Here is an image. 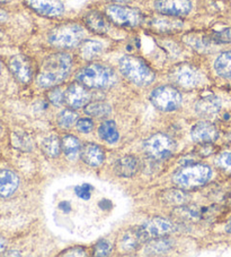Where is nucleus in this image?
Wrapping results in <instances>:
<instances>
[{
  "label": "nucleus",
  "mask_w": 231,
  "mask_h": 257,
  "mask_svg": "<svg viewBox=\"0 0 231 257\" xmlns=\"http://www.w3.org/2000/svg\"><path fill=\"white\" fill-rule=\"evenodd\" d=\"M146 240L142 234L140 227H134L126 230L120 239V247L123 251L132 252L144 246Z\"/></svg>",
  "instance_id": "obj_16"
},
{
  "label": "nucleus",
  "mask_w": 231,
  "mask_h": 257,
  "mask_svg": "<svg viewBox=\"0 0 231 257\" xmlns=\"http://www.w3.org/2000/svg\"><path fill=\"white\" fill-rule=\"evenodd\" d=\"M210 39L214 44L231 43V28H226L214 32L212 35H210Z\"/></svg>",
  "instance_id": "obj_34"
},
{
  "label": "nucleus",
  "mask_w": 231,
  "mask_h": 257,
  "mask_svg": "<svg viewBox=\"0 0 231 257\" xmlns=\"http://www.w3.org/2000/svg\"><path fill=\"white\" fill-rule=\"evenodd\" d=\"M154 8L162 15L182 17L190 14L192 3L190 0H156Z\"/></svg>",
  "instance_id": "obj_13"
},
{
  "label": "nucleus",
  "mask_w": 231,
  "mask_h": 257,
  "mask_svg": "<svg viewBox=\"0 0 231 257\" xmlns=\"http://www.w3.org/2000/svg\"><path fill=\"white\" fill-rule=\"evenodd\" d=\"M2 32H0V39H2Z\"/></svg>",
  "instance_id": "obj_45"
},
{
  "label": "nucleus",
  "mask_w": 231,
  "mask_h": 257,
  "mask_svg": "<svg viewBox=\"0 0 231 257\" xmlns=\"http://www.w3.org/2000/svg\"><path fill=\"white\" fill-rule=\"evenodd\" d=\"M230 140H231V135H230Z\"/></svg>",
  "instance_id": "obj_47"
},
{
  "label": "nucleus",
  "mask_w": 231,
  "mask_h": 257,
  "mask_svg": "<svg viewBox=\"0 0 231 257\" xmlns=\"http://www.w3.org/2000/svg\"><path fill=\"white\" fill-rule=\"evenodd\" d=\"M192 140L198 144H211L219 137V132L211 122L200 121L195 123L190 131Z\"/></svg>",
  "instance_id": "obj_15"
},
{
  "label": "nucleus",
  "mask_w": 231,
  "mask_h": 257,
  "mask_svg": "<svg viewBox=\"0 0 231 257\" xmlns=\"http://www.w3.org/2000/svg\"><path fill=\"white\" fill-rule=\"evenodd\" d=\"M72 68V58L68 54L59 52L48 56L43 61L36 77L38 85L43 88H51L58 86L69 76Z\"/></svg>",
  "instance_id": "obj_1"
},
{
  "label": "nucleus",
  "mask_w": 231,
  "mask_h": 257,
  "mask_svg": "<svg viewBox=\"0 0 231 257\" xmlns=\"http://www.w3.org/2000/svg\"><path fill=\"white\" fill-rule=\"evenodd\" d=\"M214 70L220 77L231 79V50L218 56L214 61Z\"/></svg>",
  "instance_id": "obj_26"
},
{
  "label": "nucleus",
  "mask_w": 231,
  "mask_h": 257,
  "mask_svg": "<svg viewBox=\"0 0 231 257\" xmlns=\"http://www.w3.org/2000/svg\"><path fill=\"white\" fill-rule=\"evenodd\" d=\"M10 73L14 77L22 84H28L33 79L34 70L30 61L28 57L24 55H16L12 57L8 63Z\"/></svg>",
  "instance_id": "obj_11"
},
{
  "label": "nucleus",
  "mask_w": 231,
  "mask_h": 257,
  "mask_svg": "<svg viewBox=\"0 0 231 257\" xmlns=\"http://www.w3.org/2000/svg\"><path fill=\"white\" fill-rule=\"evenodd\" d=\"M139 160L136 157L126 156L115 162L114 172L122 178H131L139 170Z\"/></svg>",
  "instance_id": "obj_21"
},
{
  "label": "nucleus",
  "mask_w": 231,
  "mask_h": 257,
  "mask_svg": "<svg viewBox=\"0 0 231 257\" xmlns=\"http://www.w3.org/2000/svg\"><path fill=\"white\" fill-rule=\"evenodd\" d=\"M77 119L78 114L76 113L74 110L66 109L59 114V117H58V125L61 128H64V130H69V128L74 125Z\"/></svg>",
  "instance_id": "obj_31"
},
{
  "label": "nucleus",
  "mask_w": 231,
  "mask_h": 257,
  "mask_svg": "<svg viewBox=\"0 0 231 257\" xmlns=\"http://www.w3.org/2000/svg\"><path fill=\"white\" fill-rule=\"evenodd\" d=\"M112 251V243H110L108 239H100V240L95 243V246L92 247V255L104 257L108 256Z\"/></svg>",
  "instance_id": "obj_32"
},
{
  "label": "nucleus",
  "mask_w": 231,
  "mask_h": 257,
  "mask_svg": "<svg viewBox=\"0 0 231 257\" xmlns=\"http://www.w3.org/2000/svg\"><path fill=\"white\" fill-rule=\"evenodd\" d=\"M221 102L219 97L216 95L202 96L196 103H195V111L200 117L211 118L220 111Z\"/></svg>",
  "instance_id": "obj_17"
},
{
  "label": "nucleus",
  "mask_w": 231,
  "mask_h": 257,
  "mask_svg": "<svg viewBox=\"0 0 231 257\" xmlns=\"http://www.w3.org/2000/svg\"><path fill=\"white\" fill-rule=\"evenodd\" d=\"M170 78L175 85L185 90H192L202 83V74L190 64L176 65L170 70Z\"/></svg>",
  "instance_id": "obj_9"
},
{
  "label": "nucleus",
  "mask_w": 231,
  "mask_h": 257,
  "mask_svg": "<svg viewBox=\"0 0 231 257\" xmlns=\"http://www.w3.org/2000/svg\"><path fill=\"white\" fill-rule=\"evenodd\" d=\"M174 213L178 218L186 221H198L203 218V210L195 205H180L176 207Z\"/></svg>",
  "instance_id": "obj_28"
},
{
  "label": "nucleus",
  "mask_w": 231,
  "mask_h": 257,
  "mask_svg": "<svg viewBox=\"0 0 231 257\" xmlns=\"http://www.w3.org/2000/svg\"><path fill=\"white\" fill-rule=\"evenodd\" d=\"M6 248V242L2 238H0V251H4Z\"/></svg>",
  "instance_id": "obj_41"
},
{
  "label": "nucleus",
  "mask_w": 231,
  "mask_h": 257,
  "mask_svg": "<svg viewBox=\"0 0 231 257\" xmlns=\"http://www.w3.org/2000/svg\"><path fill=\"white\" fill-rule=\"evenodd\" d=\"M112 2H118V3H121V2H126V0H112Z\"/></svg>",
  "instance_id": "obj_44"
},
{
  "label": "nucleus",
  "mask_w": 231,
  "mask_h": 257,
  "mask_svg": "<svg viewBox=\"0 0 231 257\" xmlns=\"http://www.w3.org/2000/svg\"><path fill=\"white\" fill-rule=\"evenodd\" d=\"M79 50H80V56L85 60H92L98 57L104 50L103 43L96 40H86L82 41L80 46H79Z\"/></svg>",
  "instance_id": "obj_25"
},
{
  "label": "nucleus",
  "mask_w": 231,
  "mask_h": 257,
  "mask_svg": "<svg viewBox=\"0 0 231 257\" xmlns=\"http://www.w3.org/2000/svg\"><path fill=\"white\" fill-rule=\"evenodd\" d=\"M48 101L51 102L52 104L56 105V107H60V105L64 103L66 100V93L61 90L60 87H51V90L48 93Z\"/></svg>",
  "instance_id": "obj_35"
},
{
  "label": "nucleus",
  "mask_w": 231,
  "mask_h": 257,
  "mask_svg": "<svg viewBox=\"0 0 231 257\" xmlns=\"http://www.w3.org/2000/svg\"><path fill=\"white\" fill-rule=\"evenodd\" d=\"M226 231L228 233H231V219L228 221V223L226 225Z\"/></svg>",
  "instance_id": "obj_42"
},
{
  "label": "nucleus",
  "mask_w": 231,
  "mask_h": 257,
  "mask_svg": "<svg viewBox=\"0 0 231 257\" xmlns=\"http://www.w3.org/2000/svg\"><path fill=\"white\" fill-rule=\"evenodd\" d=\"M212 177V169L206 165L194 163L185 166L174 176V183L182 188L190 189L206 185Z\"/></svg>",
  "instance_id": "obj_5"
},
{
  "label": "nucleus",
  "mask_w": 231,
  "mask_h": 257,
  "mask_svg": "<svg viewBox=\"0 0 231 257\" xmlns=\"http://www.w3.org/2000/svg\"><path fill=\"white\" fill-rule=\"evenodd\" d=\"M85 112L88 116L94 117V118H103L108 116L112 112V108L108 103L103 101H95L90 102L85 105Z\"/></svg>",
  "instance_id": "obj_29"
},
{
  "label": "nucleus",
  "mask_w": 231,
  "mask_h": 257,
  "mask_svg": "<svg viewBox=\"0 0 231 257\" xmlns=\"http://www.w3.org/2000/svg\"><path fill=\"white\" fill-rule=\"evenodd\" d=\"M150 101L159 111L172 112L180 108L183 97L174 86L162 85L154 88L150 95Z\"/></svg>",
  "instance_id": "obj_6"
},
{
  "label": "nucleus",
  "mask_w": 231,
  "mask_h": 257,
  "mask_svg": "<svg viewBox=\"0 0 231 257\" xmlns=\"http://www.w3.org/2000/svg\"><path fill=\"white\" fill-rule=\"evenodd\" d=\"M90 93L88 87L84 85L80 82H76L70 84L66 91V101L69 107L72 109H79L85 107L90 102Z\"/></svg>",
  "instance_id": "obj_14"
},
{
  "label": "nucleus",
  "mask_w": 231,
  "mask_h": 257,
  "mask_svg": "<svg viewBox=\"0 0 231 257\" xmlns=\"http://www.w3.org/2000/svg\"><path fill=\"white\" fill-rule=\"evenodd\" d=\"M80 157L86 165L90 167H100L104 162L105 153L102 146L94 143H86L82 148Z\"/></svg>",
  "instance_id": "obj_20"
},
{
  "label": "nucleus",
  "mask_w": 231,
  "mask_h": 257,
  "mask_svg": "<svg viewBox=\"0 0 231 257\" xmlns=\"http://www.w3.org/2000/svg\"><path fill=\"white\" fill-rule=\"evenodd\" d=\"M25 5L44 17H59L64 13L62 0H24Z\"/></svg>",
  "instance_id": "obj_12"
},
{
  "label": "nucleus",
  "mask_w": 231,
  "mask_h": 257,
  "mask_svg": "<svg viewBox=\"0 0 231 257\" xmlns=\"http://www.w3.org/2000/svg\"><path fill=\"white\" fill-rule=\"evenodd\" d=\"M60 206H61V209H62V210H64L66 212H68V211L70 210V207H68V206H69V204L66 203V202L61 203V204H60Z\"/></svg>",
  "instance_id": "obj_40"
},
{
  "label": "nucleus",
  "mask_w": 231,
  "mask_h": 257,
  "mask_svg": "<svg viewBox=\"0 0 231 257\" xmlns=\"http://www.w3.org/2000/svg\"><path fill=\"white\" fill-rule=\"evenodd\" d=\"M172 247V240L170 238L158 237L149 239L144 246H142V250L146 255H162L170 251Z\"/></svg>",
  "instance_id": "obj_22"
},
{
  "label": "nucleus",
  "mask_w": 231,
  "mask_h": 257,
  "mask_svg": "<svg viewBox=\"0 0 231 257\" xmlns=\"http://www.w3.org/2000/svg\"><path fill=\"white\" fill-rule=\"evenodd\" d=\"M92 128H94V122L90 118H82L77 121V130L84 134L90 133Z\"/></svg>",
  "instance_id": "obj_37"
},
{
  "label": "nucleus",
  "mask_w": 231,
  "mask_h": 257,
  "mask_svg": "<svg viewBox=\"0 0 231 257\" xmlns=\"http://www.w3.org/2000/svg\"><path fill=\"white\" fill-rule=\"evenodd\" d=\"M118 69L128 81L138 86L150 85L156 79L154 70L144 59L136 56H123L118 61Z\"/></svg>",
  "instance_id": "obj_2"
},
{
  "label": "nucleus",
  "mask_w": 231,
  "mask_h": 257,
  "mask_svg": "<svg viewBox=\"0 0 231 257\" xmlns=\"http://www.w3.org/2000/svg\"><path fill=\"white\" fill-rule=\"evenodd\" d=\"M76 79L88 88L105 90L118 82L114 69L102 64H90L78 70Z\"/></svg>",
  "instance_id": "obj_3"
},
{
  "label": "nucleus",
  "mask_w": 231,
  "mask_h": 257,
  "mask_svg": "<svg viewBox=\"0 0 231 257\" xmlns=\"http://www.w3.org/2000/svg\"><path fill=\"white\" fill-rule=\"evenodd\" d=\"M183 26V22L180 20L174 19V16H162L156 17L152 22H151V28L154 29L158 32H174V31L180 30Z\"/></svg>",
  "instance_id": "obj_24"
},
{
  "label": "nucleus",
  "mask_w": 231,
  "mask_h": 257,
  "mask_svg": "<svg viewBox=\"0 0 231 257\" xmlns=\"http://www.w3.org/2000/svg\"><path fill=\"white\" fill-rule=\"evenodd\" d=\"M146 153L154 160H165L175 152V142L170 136L164 133H157L144 142Z\"/></svg>",
  "instance_id": "obj_8"
},
{
  "label": "nucleus",
  "mask_w": 231,
  "mask_h": 257,
  "mask_svg": "<svg viewBox=\"0 0 231 257\" xmlns=\"http://www.w3.org/2000/svg\"><path fill=\"white\" fill-rule=\"evenodd\" d=\"M43 152L50 158H56L61 152V141L56 136L51 135L46 137L42 143Z\"/></svg>",
  "instance_id": "obj_30"
},
{
  "label": "nucleus",
  "mask_w": 231,
  "mask_h": 257,
  "mask_svg": "<svg viewBox=\"0 0 231 257\" xmlns=\"http://www.w3.org/2000/svg\"><path fill=\"white\" fill-rule=\"evenodd\" d=\"M165 199L168 203L175 204V205H183L188 202V195L182 192V190H168L165 194Z\"/></svg>",
  "instance_id": "obj_33"
},
{
  "label": "nucleus",
  "mask_w": 231,
  "mask_h": 257,
  "mask_svg": "<svg viewBox=\"0 0 231 257\" xmlns=\"http://www.w3.org/2000/svg\"><path fill=\"white\" fill-rule=\"evenodd\" d=\"M176 229V224L172 221L162 218V216H156V218L150 219L149 221L140 225L141 232L146 241L152 238L168 236V234L175 232Z\"/></svg>",
  "instance_id": "obj_10"
},
{
  "label": "nucleus",
  "mask_w": 231,
  "mask_h": 257,
  "mask_svg": "<svg viewBox=\"0 0 231 257\" xmlns=\"http://www.w3.org/2000/svg\"><path fill=\"white\" fill-rule=\"evenodd\" d=\"M87 249L85 247H80V246H74V247H71L68 248V249H66L61 252L59 256H87Z\"/></svg>",
  "instance_id": "obj_38"
},
{
  "label": "nucleus",
  "mask_w": 231,
  "mask_h": 257,
  "mask_svg": "<svg viewBox=\"0 0 231 257\" xmlns=\"http://www.w3.org/2000/svg\"><path fill=\"white\" fill-rule=\"evenodd\" d=\"M85 30L77 23H64L48 33V43L59 49H72L80 46L85 39Z\"/></svg>",
  "instance_id": "obj_4"
},
{
  "label": "nucleus",
  "mask_w": 231,
  "mask_h": 257,
  "mask_svg": "<svg viewBox=\"0 0 231 257\" xmlns=\"http://www.w3.org/2000/svg\"><path fill=\"white\" fill-rule=\"evenodd\" d=\"M98 135L102 140L108 142V143L115 144L120 139L116 123L113 120L104 121L98 128Z\"/></svg>",
  "instance_id": "obj_27"
},
{
  "label": "nucleus",
  "mask_w": 231,
  "mask_h": 257,
  "mask_svg": "<svg viewBox=\"0 0 231 257\" xmlns=\"http://www.w3.org/2000/svg\"><path fill=\"white\" fill-rule=\"evenodd\" d=\"M216 163L224 172L231 174V152L221 153L216 159Z\"/></svg>",
  "instance_id": "obj_36"
},
{
  "label": "nucleus",
  "mask_w": 231,
  "mask_h": 257,
  "mask_svg": "<svg viewBox=\"0 0 231 257\" xmlns=\"http://www.w3.org/2000/svg\"><path fill=\"white\" fill-rule=\"evenodd\" d=\"M12 0H0V4H6V3H10Z\"/></svg>",
  "instance_id": "obj_43"
},
{
  "label": "nucleus",
  "mask_w": 231,
  "mask_h": 257,
  "mask_svg": "<svg viewBox=\"0 0 231 257\" xmlns=\"http://www.w3.org/2000/svg\"><path fill=\"white\" fill-rule=\"evenodd\" d=\"M105 15L108 16L110 23L121 28H138L144 20L141 13L136 8L116 5V4L106 7Z\"/></svg>",
  "instance_id": "obj_7"
},
{
  "label": "nucleus",
  "mask_w": 231,
  "mask_h": 257,
  "mask_svg": "<svg viewBox=\"0 0 231 257\" xmlns=\"http://www.w3.org/2000/svg\"><path fill=\"white\" fill-rule=\"evenodd\" d=\"M61 149L68 160H77L82 152L80 141L74 135H66L61 140Z\"/></svg>",
  "instance_id": "obj_23"
},
{
  "label": "nucleus",
  "mask_w": 231,
  "mask_h": 257,
  "mask_svg": "<svg viewBox=\"0 0 231 257\" xmlns=\"http://www.w3.org/2000/svg\"><path fill=\"white\" fill-rule=\"evenodd\" d=\"M20 185V178L14 171L0 170V197L8 198L14 194Z\"/></svg>",
  "instance_id": "obj_19"
},
{
  "label": "nucleus",
  "mask_w": 231,
  "mask_h": 257,
  "mask_svg": "<svg viewBox=\"0 0 231 257\" xmlns=\"http://www.w3.org/2000/svg\"><path fill=\"white\" fill-rule=\"evenodd\" d=\"M85 24L92 32L96 34H106L110 31V20L97 11H90L84 17Z\"/></svg>",
  "instance_id": "obj_18"
},
{
  "label": "nucleus",
  "mask_w": 231,
  "mask_h": 257,
  "mask_svg": "<svg viewBox=\"0 0 231 257\" xmlns=\"http://www.w3.org/2000/svg\"><path fill=\"white\" fill-rule=\"evenodd\" d=\"M0 69H2V66H0Z\"/></svg>",
  "instance_id": "obj_46"
},
{
  "label": "nucleus",
  "mask_w": 231,
  "mask_h": 257,
  "mask_svg": "<svg viewBox=\"0 0 231 257\" xmlns=\"http://www.w3.org/2000/svg\"><path fill=\"white\" fill-rule=\"evenodd\" d=\"M92 187L88 184H84L82 186L76 187V194H77L78 197H80L82 199H90L92 196Z\"/></svg>",
  "instance_id": "obj_39"
}]
</instances>
